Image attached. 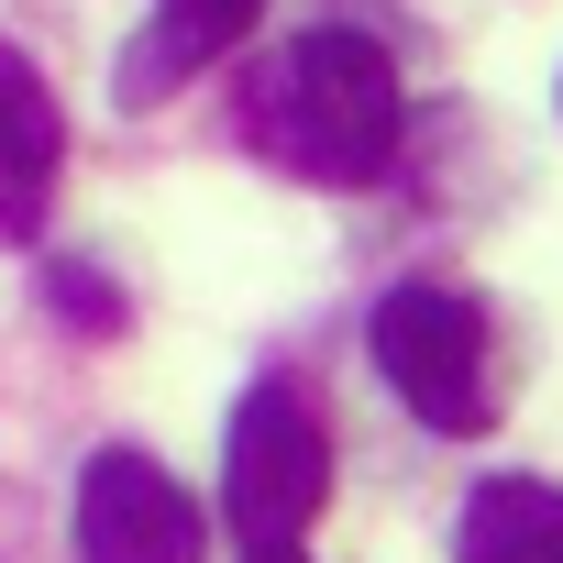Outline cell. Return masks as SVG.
Here are the masks:
<instances>
[{
    "label": "cell",
    "mask_w": 563,
    "mask_h": 563,
    "mask_svg": "<svg viewBox=\"0 0 563 563\" xmlns=\"http://www.w3.org/2000/svg\"><path fill=\"white\" fill-rule=\"evenodd\" d=\"M398 56L354 23H321L299 45H276L254 78H243V144L265 166H288L310 188H376L387 155H398Z\"/></svg>",
    "instance_id": "obj_1"
},
{
    "label": "cell",
    "mask_w": 563,
    "mask_h": 563,
    "mask_svg": "<svg viewBox=\"0 0 563 563\" xmlns=\"http://www.w3.org/2000/svg\"><path fill=\"white\" fill-rule=\"evenodd\" d=\"M365 343H376V376L398 387L409 420H431L453 442L497 420V332H486V310L464 288H442V276L387 288L376 321H365Z\"/></svg>",
    "instance_id": "obj_2"
},
{
    "label": "cell",
    "mask_w": 563,
    "mask_h": 563,
    "mask_svg": "<svg viewBox=\"0 0 563 563\" xmlns=\"http://www.w3.org/2000/svg\"><path fill=\"white\" fill-rule=\"evenodd\" d=\"M332 497V442L310 420L299 387H243L232 431H221V519L243 552H299V530Z\"/></svg>",
    "instance_id": "obj_3"
},
{
    "label": "cell",
    "mask_w": 563,
    "mask_h": 563,
    "mask_svg": "<svg viewBox=\"0 0 563 563\" xmlns=\"http://www.w3.org/2000/svg\"><path fill=\"white\" fill-rule=\"evenodd\" d=\"M199 497L155 464V453H133V442H111V453H89V475H78V563H199Z\"/></svg>",
    "instance_id": "obj_4"
},
{
    "label": "cell",
    "mask_w": 563,
    "mask_h": 563,
    "mask_svg": "<svg viewBox=\"0 0 563 563\" xmlns=\"http://www.w3.org/2000/svg\"><path fill=\"white\" fill-rule=\"evenodd\" d=\"M56 166H67L56 89L34 78V56H12V45H0V243H34V232H45Z\"/></svg>",
    "instance_id": "obj_5"
},
{
    "label": "cell",
    "mask_w": 563,
    "mask_h": 563,
    "mask_svg": "<svg viewBox=\"0 0 563 563\" xmlns=\"http://www.w3.org/2000/svg\"><path fill=\"white\" fill-rule=\"evenodd\" d=\"M254 12H265V0H155L144 45L122 56V111H155L166 89H188L221 45H243V34H254Z\"/></svg>",
    "instance_id": "obj_6"
},
{
    "label": "cell",
    "mask_w": 563,
    "mask_h": 563,
    "mask_svg": "<svg viewBox=\"0 0 563 563\" xmlns=\"http://www.w3.org/2000/svg\"><path fill=\"white\" fill-rule=\"evenodd\" d=\"M453 563H563V486L486 475L453 519Z\"/></svg>",
    "instance_id": "obj_7"
},
{
    "label": "cell",
    "mask_w": 563,
    "mask_h": 563,
    "mask_svg": "<svg viewBox=\"0 0 563 563\" xmlns=\"http://www.w3.org/2000/svg\"><path fill=\"white\" fill-rule=\"evenodd\" d=\"M45 288H56V310H67L78 332H111V321H122V299L100 288V265H56V276H45Z\"/></svg>",
    "instance_id": "obj_8"
},
{
    "label": "cell",
    "mask_w": 563,
    "mask_h": 563,
    "mask_svg": "<svg viewBox=\"0 0 563 563\" xmlns=\"http://www.w3.org/2000/svg\"><path fill=\"white\" fill-rule=\"evenodd\" d=\"M254 563H299V552H254Z\"/></svg>",
    "instance_id": "obj_9"
}]
</instances>
